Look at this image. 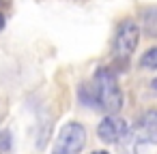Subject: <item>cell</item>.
<instances>
[{
	"label": "cell",
	"mask_w": 157,
	"mask_h": 154,
	"mask_svg": "<svg viewBox=\"0 0 157 154\" xmlns=\"http://www.w3.org/2000/svg\"><path fill=\"white\" fill-rule=\"evenodd\" d=\"M90 103L97 109H103L105 113H116L123 109V92L118 88L116 75L110 69H99L95 73L93 86H90Z\"/></svg>",
	"instance_id": "obj_1"
},
{
	"label": "cell",
	"mask_w": 157,
	"mask_h": 154,
	"mask_svg": "<svg viewBox=\"0 0 157 154\" xmlns=\"http://www.w3.org/2000/svg\"><path fill=\"white\" fill-rule=\"evenodd\" d=\"M86 145V128L80 122H67L54 141L52 154H80Z\"/></svg>",
	"instance_id": "obj_2"
},
{
	"label": "cell",
	"mask_w": 157,
	"mask_h": 154,
	"mask_svg": "<svg viewBox=\"0 0 157 154\" xmlns=\"http://www.w3.org/2000/svg\"><path fill=\"white\" fill-rule=\"evenodd\" d=\"M140 41V26L133 20H123L114 37V54L118 60H129Z\"/></svg>",
	"instance_id": "obj_3"
},
{
	"label": "cell",
	"mask_w": 157,
	"mask_h": 154,
	"mask_svg": "<svg viewBox=\"0 0 157 154\" xmlns=\"http://www.w3.org/2000/svg\"><path fill=\"white\" fill-rule=\"evenodd\" d=\"M133 133L142 143H157V109H148L140 116Z\"/></svg>",
	"instance_id": "obj_4"
},
{
	"label": "cell",
	"mask_w": 157,
	"mask_h": 154,
	"mask_svg": "<svg viewBox=\"0 0 157 154\" xmlns=\"http://www.w3.org/2000/svg\"><path fill=\"white\" fill-rule=\"evenodd\" d=\"M127 128H129V126H127L125 120L114 118V116L110 113L105 120L99 122V126H97V135H99V139L105 141V143H116V139H118Z\"/></svg>",
	"instance_id": "obj_5"
},
{
	"label": "cell",
	"mask_w": 157,
	"mask_h": 154,
	"mask_svg": "<svg viewBox=\"0 0 157 154\" xmlns=\"http://www.w3.org/2000/svg\"><path fill=\"white\" fill-rule=\"evenodd\" d=\"M140 139H138V135L133 133V128H127L118 139H116V148H118V152L121 154H138V150H140Z\"/></svg>",
	"instance_id": "obj_6"
},
{
	"label": "cell",
	"mask_w": 157,
	"mask_h": 154,
	"mask_svg": "<svg viewBox=\"0 0 157 154\" xmlns=\"http://www.w3.org/2000/svg\"><path fill=\"white\" fill-rule=\"evenodd\" d=\"M142 17V30L148 37H157V7H146L140 11Z\"/></svg>",
	"instance_id": "obj_7"
},
{
	"label": "cell",
	"mask_w": 157,
	"mask_h": 154,
	"mask_svg": "<svg viewBox=\"0 0 157 154\" xmlns=\"http://www.w3.org/2000/svg\"><path fill=\"white\" fill-rule=\"evenodd\" d=\"M142 69H157V47H151L148 52H144V56L140 58Z\"/></svg>",
	"instance_id": "obj_8"
},
{
	"label": "cell",
	"mask_w": 157,
	"mask_h": 154,
	"mask_svg": "<svg viewBox=\"0 0 157 154\" xmlns=\"http://www.w3.org/2000/svg\"><path fill=\"white\" fill-rule=\"evenodd\" d=\"M11 148V135L7 131H0V150H9Z\"/></svg>",
	"instance_id": "obj_9"
},
{
	"label": "cell",
	"mask_w": 157,
	"mask_h": 154,
	"mask_svg": "<svg viewBox=\"0 0 157 154\" xmlns=\"http://www.w3.org/2000/svg\"><path fill=\"white\" fill-rule=\"evenodd\" d=\"M2 28H5V15L0 13V30H2Z\"/></svg>",
	"instance_id": "obj_10"
},
{
	"label": "cell",
	"mask_w": 157,
	"mask_h": 154,
	"mask_svg": "<svg viewBox=\"0 0 157 154\" xmlns=\"http://www.w3.org/2000/svg\"><path fill=\"white\" fill-rule=\"evenodd\" d=\"M93 154H108V152H103V150H97V152H93Z\"/></svg>",
	"instance_id": "obj_11"
},
{
	"label": "cell",
	"mask_w": 157,
	"mask_h": 154,
	"mask_svg": "<svg viewBox=\"0 0 157 154\" xmlns=\"http://www.w3.org/2000/svg\"><path fill=\"white\" fill-rule=\"evenodd\" d=\"M153 88H155V90H157V79H153Z\"/></svg>",
	"instance_id": "obj_12"
}]
</instances>
